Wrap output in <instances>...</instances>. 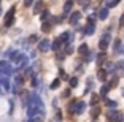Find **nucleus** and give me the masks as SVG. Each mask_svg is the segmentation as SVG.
<instances>
[{"label": "nucleus", "mask_w": 124, "mask_h": 122, "mask_svg": "<svg viewBox=\"0 0 124 122\" xmlns=\"http://www.w3.org/2000/svg\"><path fill=\"white\" fill-rule=\"evenodd\" d=\"M70 86H72V87H77L78 86V78H72V79H70Z\"/></svg>", "instance_id": "nucleus-19"}, {"label": "nucleus", "mask_w": 124, "mask_h": 122, "mask_svg": "<svg viewBox=\"0 0 124 122\" xmlns=\"http://www.w3.org/2000/svg\"><path fill=\"white\" fill-rule=\"evenodd\" d=\"M48 48H49V41L48 40H45V41L40 43V51H48Z\"/></svg>", "instance_id": "nucleus-11"}, {"label": "nucleus", "mask_w": 124, "mask_h": 122, "mask_svg": "<svg viewBox=\"0 0 124 122\" xmlns=\"http://www.w3.org/2000/svg\"><path fill=\"white\" fill-rule=\"evenodd\" d=\"M48 16H49V13H48V11H45L43 14H41V19H46V18H48Z\"/></svg>", "instance_id": "nucleus-24"}, {"label": "nucleus", "mask_w": 124, "mask_h": 122, "mask_svg": "<svg viewBox=\"0 0 124 122\" xmlns=\"http://www.w3.org/2000/svg\"><path fill=\"white\" fill-rule=\"evenodd\" d=\"M65 51H67V54H72L73 52V46H72V44H69V46L65 48Z\"/></svg>", "instance_id": "nucleus-22"}, {"label": "nucleus", "mask_w": 124, "mask_h": 122, "mask_svg": "<svg viewBox=\"0 0 124 122\" xmlns=\"http://www.w3.org/2000/svg\"><path fill=\"white\" fill-rule=\"evenodd\" d=\"M13 18H15V8H11V10L8 11L7 18H5V25H7V27H10V25L13 24Z\"/></svg>", "instance_id": "nucleus-4"}, {"label": "nucleus", "mask_w": 124, "mask_h": 122, "mask_svg": "<svg viewBox=\"0 0 124 122\" xmlns=\"http://www.w3.org/2000/svg\"><path fill=\"white\" fill-rule=\"evenodd\" d=\"M99 18L100 19H107L108 18V8H102V10H100V13H99Z\"/></svg>", "instance_id": "nucleus-8"}, {"label": "nucleus", "mask_w": 124, "mask_h": 122, "mask_svg": "<svg viewBox=\"0 0 124 122\" xmlns=\"http://www.w3.org/2000/svg\"><path fill=\"white\" fill-rule=\"evenodd\" d=\"M69 40L72 41V40H73V35H72V33H69V32H64L61 35V38H59V41H69Z\"/></svg>", "instance_id": "nucleus-6"}, {"label": "nucleus", "mask_w": 124, "mask_h": 122, "mask_svg": "<svg viewBox=\"0 0 124 122\" xmlns=\"http://www.w3.org/2000/svg\"><path fill=\"white\" fill-rule=\"evenodd\" d=\"M84 108H86V103H84V101H78L77 105H73V106H72V109H73L75 114H81V113L84 111Z\"/></svg>", "instance_id": "nucleus-2"}, {"label": "nucleus", "mask_w": 124, "mask_h": 122, "mask_svg": "<svg viewBox=\"0 0 124 122\" xmlns=\"http://www.w3.org/2000/svg\"><path fill=\"white\" fill-rule=\"evenodd\" d=\"M97 79L99 81H105L107 79V72L105 70H99L97 72Z\"/></svg>", "instance_id": "nucleus-7"}, {"label": "nucleus", "mask_w": 124, "mask_h": 122, "mask_svg": "<svg viewBox=\"0 0 124 122\" xmlns=\"http://www.w3.org/2000/svg\"><path fill=\"white\" fill-rule=\"evenodd\" d=\"M72 7H73V2H72V0H67L65 5H64V11H65V13H69V11L72 10Z\"/></svg>", "instance_id": "nucleus-10"}, {"label": "nucleus", "mask_w": 124, "mask_h": 122, "mask_svg": "<svg viewBox=\"0 0 124 122\" xmlns=\"http://www.w3.org/2000/svg\"><path fill=\"white\" fill-rule=\"evenodd\" d=\"M105 103H107L108 108H116V101H113V100H107Z\"/></svg>", "instance_id": "nucleus-17"}, {"label": "nucleus", "mask_w": 124, "mask_h": 122, "mask_svg": "<svg viewBox=\"0 0 124 122\" xmlns=\"http://www.w3.org/2000/svg\"><path fill=\"white\" fill-rule=\"evenodd\" d=\"M61 43H62V41L56 40L54 43H53V49H54V51H59V49H61Z\"/></svg>", "instance_id": "nucleus-14"}, {"label": "nucleus", "mask_w": 124, "mask_h": 122, "mask_svg": "<svg viewBox=\"0 0 124 122\" xmlns=\"http://www.w3.org/2000/svg\"><path fill=\"white\" fill-rule=\"evenodd\" d=\"M99 116V109H94V111H92V117H97Z\"/></svg>", "instance_id": "nucleus-25"}, {"label": "nucleus", "mask_w": 124, "mask_h": 122, "mask_svg": "<svg viewBox=\"0 0 124 122\" xmlns=\"http://www.w3.org/2000/svg\"><path fill=\"white\" fill-rule=\"evenodd\" d=\"M97 101H99V95H95V93H94V95H92V100H91V105H95Z\"/></svg>", "instance_id": "nucleus-21"}, {"label": "nucleus", "mask_w": 124, "mask_h": 122, "mask_svg": "<svg viewBox=\"0 0 124 122\" xmlns=\"http://www.w3.org/2000/svg\"><path fill=\"white\" fill-rule=\"evenodd\" d=\"M118 2H119V0H111V2H107V8H113V7H116Z\"/></svg>", "instance_id": "nucleus-16"}, {"label": "nucleus", "mask_w": 124, "mask_h": 122, "mask_svg": "<svg viewBox=\"0 0 124 122\" xmlns=\"http://www.w3.org/2000/svg\"><path fill=\"white\" fill-rule=\"evenodd\" d=\"M108 43H110V35H108V33H105V35H103V38L99 41V48H100L102 51H105L107 48H108Z\"/></svg>", "instance_id": "nucleus-3"}, {"label": "nucleus", "mask_w": 124, "mask_h": 122, "mask_svg": "<svg viewBox=\"0 0 124 122\" xmlns=\"http://www.w3.org/2000/svg\"><path fill=\"white\" fill-rule=\"evenodd\" d=\"M116 83H118V76H115V78L111 79V83H110L108 86H110V87H115V86H116Z\"/></svg>", "instance_id": "nucleus-20"}, {"label": "nucleus", "mask_w": 124, "mask_h": 122, "mask_svg": "<svg viewBox=\"0 0 124 122\" xmlns=\"http://www.w3.org/2000/svg\"><path fill=\"white\" fill-rule=\"evenodd\" d=\"M107 68L108 70H115V65L113 64H107Z\"/></svg>", "instance_id": "nucleus-23"}, {"label": "nucleus", "mask_w": 124, "mask_h": 122, "mask_svg": "<svg viewBox=\"0 0 124 122\" xmlns=\"http://www.w3.org/2000/svg\"><path fill=\"white\" fill-rule=\"evenodd\" d=\"M111 89V87L108 86V84H105V86H102V90H100V95H102V97H105L107 93H108V90Z\"/></svg>", "instance_id": "nucleus-12"}, {"label": "nucleus", "mask_w": 124, "mask_h": 122, "mask_svg": "<svg viewBox=\"0 0 124 122\" xmlns=\"http://www.w3.org/2000/svg\"><path fill=\"white\" fill-rule=\"evenodd\" d=\"M32 3V0H26V5H30Z\"/></svg>", "instance_id": "nucleus-27"}, {"label": "nucleus", "mask_w": 124, "mask_h": 122, "mask_svg": "<svg viewBox=\"0 0 124 122\" xmlns=\"http://www.w3.org/2000/svg\"><path fill=\"white\" fill-rule=\"evenodd\" d=\"M78 51H80V54H88V44L83 43L80 48H78Z\"/></svg>", "instance_id": "nucleus-13"}, {"label": "nucleus", "mask_w": 124, "mask_h": 122, "mask_svg": "<svg viewBox=\"0 0 124 122\" xmlns=\"http://www.w3.org/2000/svg\"><path fill=\"white\" fill-rule=\"evenodd\" d=\"M80 3H81V5H84V7H86V5L89 3V0H80Z\"/></svg>", "instance_id": "nucleus-26"}, {"label": "nucleus", "mask_w": 124, "mask_h": 122, "mask_svg": "<svg viewBox=\"0 0 124 122\" xmlns=\"http://www.w3.org/2000/svg\"><path fill=\"white\" fill-rule=\"evenodd\" d=\"M59 84H61V81H59V79H54V81L51 83V89H57Z\"/></svg>", "instance_id": "nucleus-18"}, {"label": "nucleus", "mask_w": 124, "mask_h": 122, "mask_svg": "<svg viewBox=\"0 0 124 122\" xmlns=\"http://www.w3.org/2000/svg\"><path fill=\"white\" fill-rule=\"evenodd\" d=\"M41 30H43V32H49V30H51V25H49V22H45V24L41 25Z\"/></svg>", "instance_id": "nucleus-15"}, {"label": "nucleus", "mask_w": 124, "mask_h": 122, "mask_svg": "<svg viewBox=\"0 0 124 122\" xmlns=\"http://www.w3.org/2000/svg\"><path fill=\"white\" fill-rule=\"evenodd\" d=\"M108 119H111V121H115V122H123L124 114H121V113H118V111H108Z\"/></svg>", "instance_id": "nucleus-1"}, {"label": "nucleus", "mask_w": 124, "mask_h": 122, "mask_svg": "<svg viewBox=\"0 0 124 122\" xmlns=\"http://www.w3.org/2000/svg\"><path fill=\"white\" fill-rule=\"evenodd\" d=\"M80 18H81V13H80V11H75V13L70 16V24H77Z\"/></svg>", "instance_id": "nucleus-5"}, {"label": "nucleus", "mask_w": 124, "mask_h": 122, "mask_svg": "<svg viewBox=\"0 0 124 122\" xmlns=\"http://www.w3.org/2000/svg\"><path fill=\"white\" fill-rule=\"evenodd\" d=\"M94 29H95V24H89L88 27L84 29V33H86V35H92V33H94Z\"/></svg>", "instance_id": "nucleus-9"}, {"label": "nucleus", "mask_w": 124, "mask_h": 122, "mask_svg": "<svg viewBox=\"0 0 124 122\" xmlns=\"http://www.w3.org/2000/svg\"><path fill=\"white\" fill-rule=\"evenodd\" d=\"M121 95H123V97H124V87H123V89H121Z\"/></svg>", "instance_id": "nucleus-28"}]
</instances>
